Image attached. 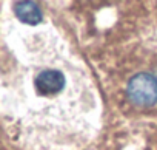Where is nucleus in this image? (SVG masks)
Listing matches in <instances>:
<instances>
[{
    "mask_svg": "<svg viewBox=\"0 0 157 150\" xmlns=\"http://www.w3.org/2000/svg\"><path fill=\"white\" fill-rule=\"evenodd\" d=\"M16 65L11 76L3 74V113L25 122V139L34 144L60 147L72 145L68 122L85 135L97 116L96 96L86 79L62 42L42 30L25 34L22 48L14 50Z\"/></svg>",
    "mask_w": 157,
    "mask_h": 150,
    "instance_id": "obj_1",
    "label": "nucleus"
},
{
    "mask_svg": "<svg viewBox=\"0 0 157 150\" xmlns=\"http://www.w3.org/2000/svg\"><path fill=\"white\" fill-rule=\"evenodd\" d=\"M126 96L136 107H152L157 102V78L152 73H137L126 85Z\"/></svg>",
    "mask_w": 157,
    "mask_h": 150,
    "instance_id": "obj_2",
    "label": "nucleus"
},
{
    "mask_svg": "<svg viewBox=\"0 0 157 150\" xmlns=\"http://www.w3.org/2000/svg\"><path fill=\"white\" fill-rule=\"evenodd\" d=\"M13 11L17 20L28 26H36L43 19L39 5L34 2H16L13 5Z\"/></svg>",
    "mask_w": 157,
    "mask_h": 150,
    "instance_id": "obj_3",
    "label": "nucleus"
}]
</instances>
